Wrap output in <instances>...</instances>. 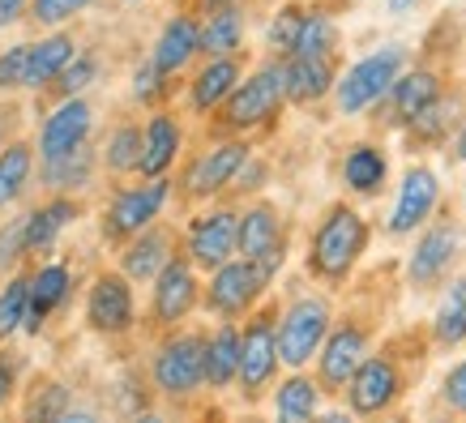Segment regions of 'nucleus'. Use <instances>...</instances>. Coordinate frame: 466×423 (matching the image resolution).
Instances as JSON below:
<instances>
[{
  "label": "nucleus",
  "mask_w": 466,
  "mask_h": 423,
  "mask_svg": "<svg viewBox=\"0 0 466 423\" xmlns=\"http://www.w3.org/2000/svg\"><path fill=\"white\" fill-rule=\"evenodd\" d=\"M90 5H99V0H30V22L43 30H60L65 22L86 14Z\"/></svg>",
  "instance_id": "37998d69"
},
{
  "label": "nucleus",
  "mask_w": 466,
  "mask_h": 423,
  "mask_svg": "<svg viewBox=\"0 0 466 423\" xmlns=\"http://www.w3.org/2000/svg\"><path fill=\"white\" fill-rule=\"evenodd\" d=\"M188 150V133H184V116L163 103L146 116V137H142V176H171L176 163H184Z\"/></svg>",
  "instance_id": "b1692460"
},
{
  "label": "nucleus",
  "mask_w": 466,
  "mask_h": 423,
  "mask_svg": "<svg viewBox=\"0 0 466 423\" xmlns=\"http://www.w3.org/2000/svg\"><path fill=\"white\" fill-rule=\"evenodd\" d=\"M26 60H30V43H14L0 52V95H14L26 86Z\"/></svg>",
  "instance_id": "49530a36"
},
{
  "label": "nucleus",
  "mask_w": 466,
  "mask_h": 423,
  "mask_svg": "<svg viewBox=\"0 0 466 423\" xmlns=\"http://www.w3.org/2000/svg\"><path fill=\"white\" fill-rule=\"evenodd\" d=\"M342 26L339 14L325 5H304V22H299V39L291 56H339Z\"/></svg>",
  "instance_id": "e433bc0d"
},
{
  "label": "nucleus",
  "mask_w": 466,
  "mask_h": 423,
  "mask_svg": "<svg viewBox=\"0 0 466 423\" xmlns=\"http://www.w3.org/2000/svg\"><path fill=\"white\" fill-rule=\"evenodd\" d=\"M150 60L167 77H188V69L201 60V14L198 9H176L158 26L155 43H150Z\"/></svg>",
  "instance_id": "4be33fe9"
},
{
  "label": "nucleus",
  "mask_w": 466,
  "mask_h": 423,
  "mask_svg": "<svg viewBox=\"0 0 466 423\" xmlns=\"http://www.w3.org/2000/svg\"><path fill=\"white\" fill-rule=\"evenodd\" d=\"M445 90H450L445 69L432 65V60H415V65L402 69V77H398L394 90L381 99V107L372 112V125L381 128V133H402V128H407L420 112H428Z\"/></svg>",
  "instance_id": "dca6fc26"
},
{
  "label": "nucleus",
  "mask_w": 466,
  "mask_h": 423,
  "mask_svg": "<svg viewBox=\"0 0 466 423\" xmlns=\"http://www.w3.org/2000/svg\"><path fill=\"white\" fill-rule=\"evenodd\" d=\"M17 398V355L0 351V410H9Z\"/></svg>",
  "instance_id": "09e8293b"
},
{
  "label": "nucleus",
  "mask_w": 466,
  "mask_h": 423,
  "mask_svg": "<svg viewBox=\"0 0 466 423\" xmlns=\"http://www.w3.org/2000/svg\"><path fill=\"white\" fill-rule=\"evenodd\" d=\"M17 120H22V112H17L14 103H0V150L17 137Z\"/></svg>",
  "instance_id": "3c124183"
},
{
  "label": "nucleus",
  "mask_w": 466,
  "mask_h": 423,
  "mask_svg": "<svg viewBox=\"0 0 466 423\" xmlns=\"http://www.w3.org/2000/svg\"><path fill=\"white\" fill-rule=\"evenodd\" d=\"M339 73V56H287V103L291 107H321L325 99H334Z\"/></svg>",
  "instance_id": "c85d7f7f"
},
{
  "label": "nucleus",
  "mask_w": 466,
  "mask_h": 423,
  "mask_svg": "<svg viewBox=\"0 0 466 423\" xmlns=\"http://www.w3.org/2000/svg\"><path fill=\"white\" fill-rule=\"evenodd\" d=\"M410 253L402 261V282L415 296H432L458 274L466 257V223L450 210H437L415 236H410Z\"/></svg>",
  "instance_id": "20e7f679"
},
{
  "label": "nucleus",
  "mask_w": 466,
  "mask_h": 423,
  "mask_svg": "<svg viewBox=\"0 0 466 423\" xmlns=\"http://www.w3.org/2000/svg\"><path fill=\"white\" fill-rule=\"evenodd\" d=\"M428 342L437 351H462L466 347V269H458L445 287H441L437 312L428 321Z\"/></svg>",
  "instance_id": "2f4dec72"
},
{
  "label": "nucleus",
  "mask_w": 466,
  "mask_h": 423,
  "mask_svg": "<svg viewBox=\"0 0 466 423\" xmlns=\"http://www.w3.org/2000/svg\"><path fill=\"white\" fill-rule=\"evenodd\" d=\"M299 22H304V5L299 0H287L279 5L266 22V56H291L296 52V39H299Z\"/></svg>",
  "instance_id": "79ce46f5"
},
{
  "label": "nucleus",
  "mask_w": 466,
  "mask_h": 423,
  "mask_svg": "<svg viewBox=\"0 0 466 423\" xmlns=\"http://www.w3.org/2000/svg\"><path fill=\"white\" fill-rule=\"evenodd\" d=\"M236 5H244V0H193L198 14H218V9H236Z\"/></svg>",
  "instance_id": "5fc2aeb1"
},
{
  "label": "nucleus",
  "mask_w": 466,
  "mask_h": 423,
  "mask_svg": "<svg viewBox=\"0 0 466 423\" xmlns=\"http://www.w3.org/2000/svg\"><path fill=\"white\" fill-rule=\"evenodd\" d=\"M377 347V321L368 312H339V321L329 329V338L321 342V355H317V381L329 398H342L347 381L355 377V368L368 359V351Z\"/></svg>",
  "instance_id": "ddd939ff"
},
{
  "label": "nucleus",
  "mask_w": 466,
  "mask_h": 423,
  "mask_svg": "<svg viewBox=\"0 0 466 423\" xmlns=\"http://www.w3.org/2000/svg\"><path fill=\"white\" fill-rule=\"evenodd\" d=\"M22 17H30V0H0V30L17 26Z\"/></svg>",
  "instance_id": "8fccbe9b"
},
{
  "label": "nucleus",
  "mask_w": 466,
  "mask_h": 423,
  "mask_svg": "<svg viewBox=\"0 0 466 423\" xmlns=\"http://www.w3.org/2000/svg\"><path fill=\"white\" fill-rule=\"evenodd\" d=\"M244 56H201L193 69H188V82H184V112L210 125L214 116L223 112V103L231 99V90L240 86L244 77Z\"/></svg>",
  "instance_id": "6ab92c4d"
},
{
  "label": "nucleus",
  "mask_w": 466,
  "mask_h": 423,
  "mask_svg": "<svg viewBox=\"0 0 466 423\" xmlns=\"http://www.w3.org/2000/svg\"><path fill=\"white\" fill-rule=\"evenodd\" d=\"M240 342H244V321H214V329H206V389L214 398L236 394Z\"/></svg>",
  "instance_id": "cd10ccee"
},
{
  "label": "nucleus",
  "mask_w": 466,
  "mask_h": 423,
  "mask_svg": "<svg viewBox=\"0 0 466 423\" xmlns=\"http://www.w3.org/2000/svg\"><path fill=\"white\" fill-rule=\"evenodd\" d=\"M128 90H133V103H137V107L155 112V107L171 103V95H176V77H167L155 60L146 56V60L133 65V73H128Z\"/></svg>",
  "instance_id": "ea45409f"
},
{
  "label": "nucleus",
  "mask_w": 466,
  "mask_h": 423,
  "mask_svg": "<svg viewBox=\"0 0 466 423\" xmlns=\"http://www.w3.org/2000/svg\"><path fill=\"white\" fill-rule=\"evenodd\" d=\"M407 65H410L407 43H381V47L364 52L360 60H351L339 73V86H334V116H342V120L372 116L385 95L394 90V82L402 77Z\"/></svg>",
  "instance_id": "0eeeda50"
},
{
  "label": "nucleus",
  "mask_w": 466,
  "mask_h": 423,
  "mask_svg": "<svg viewBox=\"0 0 466 423\" xmlns=\"http://www.w3.org/2000/svg\"><path fill=\"white\" fill-rule=\"evenodd\" d=\"M180 248L201 274H210L223 261L240 257V201L218 197L198 206L188 214V223L180 227Z\"/></svg>",
  "instance_id": "f8f14e48"
},
{
  "label": "nucleus",
  "mask_w": 466,
  "mask_h": 423,
  "mask_svg": "<svg viewBox=\"0 0 466 423\" xmlns=\"http://www.w3.org/2000/svg\"><path fill=\"white\" fill-rule=\"evenodd\" d=\"M120 5H146V0H120Z\"/></svg>",
  "instance_id": "6e6d98bb"
},
{
  "label": "nucleus",
  "mask_w": 466,
  "mask_h": 423,
  "mask_svg": "<svg viewBox=\"0 0 466 423\" xmlns=\"http://www.w3.org/2000/svg\"><path fill=\"white\" fill-rule=\"evenodd\" d=\"M30 317V274H9L0 287V342H9L14 334H26Z\"/></svg>",
  "instance_id": "a19ab883"
},
{
  "label": "nucleus",
  "mask_w": 466,
  "mask_h": 423,
  "mask_svg": "<svg viewBox=\"0 0 466 423\" xmlns=\"http://www.w3.org/2000/svg\"><path fill=\"white\" fill-rule=\"evenodd\" d=\"M73 296V266L69 261H39L30 269V317L26 334H43V325L52 321Z\"/></svg>",
  "instance_id": "c756f323"
},
{
  "label": "nucleus",
  "mask_w": 466,
  "mask_h": 423,
  "mask_svg": "<svg viewBox=\"0 0 466 423\" xmlns=\"http://www.w3.org/2000/svg\"><path fill=\"white\" fill-rule=\"evenodd\" d=\"M77 56V39H73L69 30H47L43 39L30 43V60H26V86L22 90H35L43 95L47 86L60 77V69Z\"/></svg>",
  "instance_id": "72a5a7b5"
},
{
  "label": "nucleus",
  "mask_w": 466,
  "mask_h": 423,
  "mask_svg": "<svg viewBox=\"0 0 466 423\" xmlns=\"http://www.w3.org/2000/svg\"><path fill=\"white\" fill-rule=\"evenodd\" d=\"M39 171V146L26 137H14L0 150V214L14 210L17 201L26 197V188L35 184Z\"/></svg>",
  "instance_id": "f704fd0d"
},
{
  "label": "nucleus",
  "mask_w": 466,
  "mask_h": 423,
  "mask_svg": "<svg viewBox=\"0 0 466 423\" xmlns=\"http://www.w3.org/2000/svg\"><path fill=\"white\" fill-rule=\"evenodd\" d=\"M146 377H150L155 398L167 407H188L201 394H210L206 389V329H193V325L163 329L150 351Z\"/></svg>",
  "instance_id": "7ed1b4c3"
},
{
  "label": "nucleus",
  "mask_w": 466,
  "mask_h": 423,
  "mask_svg": "<svg viewBox=\"0 0 466 423\" xmlns=\"http://www.w3.org/2000/svg\"><path fill=\"white\" fill-rule=\"evenodd\" d=\"M73 407V389L56 377H39V381L26 389V402H22V419H39V423H56L65 419Z\"/></svg>",
  "instance_id": "4c0bfd02"
},
{
  "label": "nucleus",
  "mask_w": 466,
  "mask_h": 423,
  "mask_svg": "<svg viewBox=\"0 0 466 423\" xmlns=\"http://www.w3.org/2000/svg\"><path fill=\"white\" fill-rule=\"evenodd\" d=\"M86 329L99 338H128L142 317H137V282L125 269H99L90 287H86Z\"/></svg>",
  "instance_id": "2eb2a0df"
},
{
  "label": "nucleus",
  "mask_w": 466,
  "mask_h": 423,
  "mask_svg": "<svg viewBox=\"0 0 466 423\" xmlns=\"http://www.w3.org/2000/svg\"><path fill=\"white\" fill-rule=\"evenodd\" d=\"M201 291H206V274H201L184 248L158 269V278L150 282V308H146V325L163 334V329H180L188 317L201 308Z\"/></svg>",
  "instance_id": "4468645a"
},
{
  "label": "nucleus",
  "mask_w": 466,
  "mask_h": 423,
  "mask_svg": "<svg viewBox=\"0 0 466 423\" xmlns=\"http://www.w3.org/2000/svg\"><path fill=\"white\" fill-rule=\"evenodd\" d=\"M176 253H180V231L158 218V223H150L146 231H137L133 240L120 244V261H116V266L125 269L137 287H150V282L158 278V269L167 266Z\"/></svg>",
  "instance_id": "5701e85b"
},
{
  "label": "nucleus",
  "mask_w": 466,
  "mask_h": 423,
  "mask_svg": "<svg viewBox=\"0 0 466 423\" xmlns=\"http://www.w3.org/2000/svg\"><path fill=\"white\" fill-rule=\"evenodd\" d=\"M339 321V308L329 291H299L279 304V351L283 368H312L321 355V342Z\"/></svg>",
  "instance_id": "9d476101"
},
{
  "label": "nucleus",
  "mask_w": 466,
  "mask_h": 423,
  "mask_svg": "<svg viewBox=\"0 0 466 423\" xmlns=\"http://www.w3.org/2000/svg\"><path fill=\"white\" fill-rule=\"evenodd\" d=\"M22 257H26V214L0 227V274L14 269Z\"/></svg>",
  "instance_id": "de8ad7c7"
},
{
  "label": "nucleus",
  "mask_w": 466,
  "mask_h": 423,
  "mask_svg": "<svg viewBox=\"0 0 466 423\" xmlns=\"http://www.w3.org/2000/svg\"><path fill=\"white\" fill-rule=\"evenodd\" d=\"M372 248V223L355 197H339L321 210L304 244V274L325 291H347Z\"/></svg>",
  "instance_id": "f257e3e1"
},
{
  "label": "nucleus",
  "mask_w": 466,
  "mask_h": 423,
  "mask_svg": "<svg viewBox=\"0 0 466 423\" xmlns=\"http://www.w3.org/2000/svg\"><path fill=\"white\" fill-rule=\"evenodd\" d=\"M291 253V223L269 197L240 201V257H253L279 278Z\"/></svg>",
  "instance_id": "a211bd4d"
},
{
  "label": "nucleus",
  "mask_w": 466,
  "mask_h": 423,
  "mask_svg": "<svg viewBox=\"0 0 466 423\" xmlns=\"http://www.w3.org/2000/svg\"><path fill=\"white\" fill-rule=\"evenodd\" d=\"M253 137H236V133H210L206 146H198L193 155H184V167L176 176V197L184 206H206L231 193L236 171L244 167V158L253 155Z\"/></svg>",
  "instance_id": "423d86ee"
},
{
  "label": "nucleus",
  "mask_w": 466,
  "mask_h": 423,
  "mask_svg": "<svg viewBox=\"0 0 466 423\" xmlns=\"http://www.w3.org/2000/svg\"><path fill=\"white\" fill-rule=\"evenodd\" d=\"M269 176H274V167H269V158L261 155V150H253V155L244 158V167L236 171V184H231V193H227V197H236V201L261 197V188L269 184Z\"/></svg>",
  "instance_id": "c03bdc74"
},
{
  "label": "nucleus",
  "mask_w": 466,
  "mask_h": 423,
  "mask_svg": "<svg viewBox=\"0 0 466 423\" xmlns=\"http://www.w3.org/2000/svg\"><path fill=\"white\" fill-rule=\"evenodd\" d=\"M103 171V158L95 150V141H86L69 155H56V158H39V171H35V180H39L43 193H69V197H82L86 188L95 184V176Z\"/></svg>",
  "instance_id": "bb28decb"
},
{
  "label": "nucleus",
  "mask_w": 466,
  "mask_h": 423,
  "mask_svg": "<svg viewBox=\"0 0 466 423\" xmlns=\"http://www.w3.org/2000/svg\"><path fill=\"white\" fill-rule=\"evenodd\" d=\"M462 197H466V184H462Z\"/></svg>",
  "instance_id": "4d7b16f0"
},
{
  "label": "nucleus",
  "mask_w": 466,
  "mask_h": 423,
  "mask_svg": "<svg viewBox=\"0 0 466 423\" xmlns=\"http://www.w3.org/2000/svg\"><path fill=\"white\" fill-rule=\"evenodd\" d=\"M90 137H95V103L86 95H73V99H56V107L43 116L35 146H39V158H56L86 146Z\"/></svg>",
  "instance_id": "412c9836"
},
{
  "label": "nucleus",
  "mask_w": 466,
  "mask_h": 423,
  "mask_svg": "<svg viewBox=\"0 0 466 423\" xmlns=\"http://www.w3.org/2000/svg\"><path fill=\"white\" fill-rule=\"evenodd\" d=\"M450 158L453 163H466V116H462V125H458V133H453V141H450Z\"/></svg>",
  "instance_id": "864d4df0"
},
{
  "label": "nucleus",
  "mask_w": 466,
  "mask_h": 423,
  "mask_svg": "<svg viewBox=\"0 0 466 423\" xmlns=\"http://www.w3.org/2000/svg\"><path fill=\"white\" fill-rule=\"evenodd\" d=\"M82 197L69 193H43L39 206L26 210V257H43L56 248V240L82 218Z\"/></svg>",
  "instance_id": "a878e982"
},
{
  "label": "nucleus",
  "mask_w": 466,
  "mask_h": 423,
  "mask_svg": "<svg viewBox=\"0 0 466 423\" xmlns=\"http://www.w3.org/2000/svg\"><path fill=\"white\" fill-rule=\"evenodd\" d=\"M287 60L266 56L261 65L240 77V86L231 90V99L223 103V112L210 120V133H236V137H257L279 125V116L287 112Z\"/></svg>",
  "instance_id": "f03ea898"
},
{
  "label": "nucleus",
  "mask_w": 466,
  "mask_h": 423,
  "mask_svg": "<svg viewBox=\"0 0 466 423\" xmlns=\"http://www.w3.org/2000/svg\"><path fill=\"white\" fill-rule=\"evenodd\" d=\"M428 0H385V14L390 17H410V14H420Z\"/></svg>",
  "instance_id": "603ef678"
},
{
  "label": "nucleus",
  "mask_w": 466,
  "mask_h": 423,
  "mask_svg": "<svg viewBox=\"0 0 466 423\" xmlns=\"http://www.w3.org/2000/svg\"><path fill=\"white\" fill-rule=\"evenodd\" d=\"M325 398L329 394L321 389L317 372L287 368V377H279V385L269 389V410H274V419H283V423H309L321 415Z\"/></svg>",
  "instance_id": "7c9ffc66"
},
{
  "label": "nucleus",
  "mask_w": 466,
  "mask_h": 423,
  "mask_svg": "<svg viewBox=\"0 0 466 423\" xmlns=\"http://www.w3.org/2000/svg\"><path fill=\"white\" fill-rule=\"evenodd\" d=\"M339 184L355 201H377L390 188V150L377 137L351 141L339 158Z\"/></svg>",
  "instance_id": "aec40b11"
},
{
  "label": "nucleus",
  "mask_w": 466,
  "mask_h": 423,
  "mask_svg": "<svg viewBox=\"0 0 466 423\" xmlns=\"http://www.w3.org/2000/svg\"><path fill=\"white\" fill-rule=\"evenodd\" d=\"M437 402H441V410H445V415L466 419V355L458 359V364H450V372L441 377Z\"/></svg>",
  "instance_id": "a18cd8bd"
},
{
  "label": "nucleus",
  "mask_w": 466,
  "mask_h": 423,
  "mask_svg": "<svg viewBox=\"0 0 466 423\" xmlns=\"http://www.w3.org/2000/svg\"><path fill=\"white\" fill-rule=\"evenodd\" d=\"M248 43V14L244 5L201 14V56H244Z\"/></svg>",
  "instance_id": "c9c22d12"
},
{
  "label": "nucleus",
  "mask_w": 466,
  "mask_h": 423,
  "mask_svg": "<svg viewBox=\"0 0 466 423\" xmlns=\"http://www.w3.org/2000/svg\"><path fill=\"white\" fill-rule=\"evenodd\" d=\"M176 201V180L171 176H137V184H116L112 197L103 201L99 214V236L112 248H120L125 240H133L137 231H146L150 223H158L167 206Z\"/></svg>",
  "instance_id": "6e6552de"
},
{
  "label": "nucleus",
  "mask_w": 466,
  "mask_h": 423,
  "mask_svg": "<svg viewBox=\"0 0 466 423\" xmlns=\"http://www.w3.org/2000/svg\"><path fill=\"white\" fill-rule=\"evenodd\" d=\"M142 137H146V125L142 120H133V116H125V120H116L112 133L103 137V176H112L116 184L120 180H137L142 176Z\"/></svg>",
  "instance_id": "473e14b6"
},
{
  "label": "nucleus",
  "mask_w": 466,
  "mask_h": 423,
  "mask_svg": "<svg viewBox=\"0 0 466 423\" xmlns=\"http://www.w3.org/2000/svg\"><path fill=\"white\" fill-rule=\"evenodd\" d=\"M283 372V351H279V304L266 299L261 308L244 317V342H240V381H236V398L244 407L266 402L269 389L279 385Z\"/></svg>",
  "instance_id": "1a4fd4ad"
},
{
  "label": "nucleus",
  "mask_w": 466,
  "mask_h": 423,
  "mask_svg": "<svg viewBox=\"0 0 466 423\" xmlns=\"http://www.w3.org/2000/svg\"><path fill=\"white\" fill-rule=\"evenodd\" d=\"M274 274L253 257H231L218 269L206 274V291H201V312L214 321H244L253 308L269 299Z\"/></svg>",
  "instance_id": "9b49d317"
},
{
  "label": "nucleus",
  "mask_w": 466,
  "mask_h": 423,
  "mask_svg": "<svg viewBox=\"0 0 466 423\" xmlns=\"http://www.w3.org/2000/svg\"><path fill=\"white\" fill-rule=\"evenodd\" d=\"M466 116V95L458 90V86H450L445 95H441L428 112H420L415 120H410L398 137L407 141L410 155H428V150H450L453 133H458V125H462Z\"/></svg>",
  "instance_id": "393cba45"
},
{
  "label": "nucleus",
  "mask_w": 466,
  "mask_h": 423,
  "mask_svg": "<svg viewBox=\"0 0 466 423\" xmlns=\"http://www.w3.org/2000/svg\"><path fill=\"white\" fill-rule=\"evenodd\" d=\"M410 389V364L402 355V342H381L372 347L368 359L355 368V377L342 389V407L351 419H381L402 407Z\"/></svg>",
  "instance_id": "39448f33"
},
{
  "label": "nucleus",
  "mask_w": 466,
  "mask_h": 423,
  "mask_svg": "<svg viewBox=\"0 0 466 423\" xmlns=\"http://www.w3.org/2000/svg\"><path fill=\"white\" fill-rule=\"evenodd\" d=\"M99 77H103V56L95 47H77V56L60 69V77L47 86L43 95H47V99H73V95H86Z\"/></svg>",
  "instance_id": "58836bf2"
},
{
  "label": "nucleus",
  "mask_w": 466,
  "mask_h": 423,
  "mask_svg": "<svg viewBox=\"0 0 466 423\" xmlns=\"http://www.w3.org/2000/svg\"><path fill=\"white\" fill-rule=\"evenodd\" d=\"M445 206V188H441V176L432 163H410L398 180L394 206L385 214V236L390 240H410L420 227L432 218V214Z\"/></svg>",
  "instance_id": "f3484780"
}]
</instances>
